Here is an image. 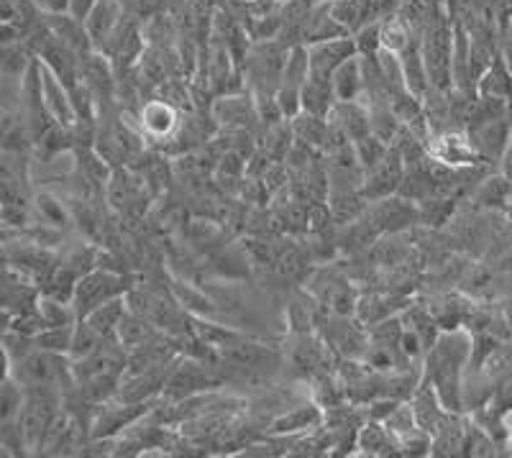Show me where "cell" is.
I'll return each instance as SVG.
<instances>
[{"instance_id": "29", "label": "cell", "mask_w": 512, "mask_h": 458, "mask_svg": "<svg viewBox=\"0 0 512 458\" xmlns=\"http://www.w3.org/2000/svg\"><path fill=\"white\" fill-rule=\"evenodd\" d=\"M36 210L41 213V218H44V223L47 226H62L64 218H67V213H64V205L59 203L57 198H52V195H39L36 198Z\"/></svg>"}, {"instance_id": "22", "label": "cell", "mask_w": 512, "mask_h": 458, "mask_svg": "<svg viewBox=\"0 0 512 458\" xmlns=\"http://www.w3.org/2000/svg\"><path fill=\"white\" fill-rule=\"evenodd\" d=\"M126 313H128V300L126 297H116V300H108L103 302V305H98V308H95L85 320L93 325L100 336L116 338L118 325H121L123 315Z\"/></svg>"}, {"instance_id": "13", "label": "cell", "mask_w": 512, "mask_h": 458, "mask_svg": "<svg viewBox=\"0 0 512 458\" xmlns=\"http://www.w3.org/2000/svg\"><path fill=\"white\" fill-rule=\"evenodd\" d=\"M144 192H146L144 177H136V174L126 172V169H113L111 180H108V185H105L108 203H111L116 210H121V213H139Z\"/></svg>"}, {"instance_id": "17", "label": "cell", "mask_w": 512, "mask_h": 458, "mask_svg": "<svg viewBox=\"0 0 512 458\" xmlns=\"http://www.w3.org/2000/svg\"><path fill=\"white\" fill-rule=\"evenodd\" d=\"M123 21V0H98V6L90 11L85 18V29H88L90 39H93L95 49H103V44L111 39L116 26Z\"/></svg>"}, {"instance_id": "34", "label": "cell", "mask_w": 512, "mask_h": 458, "mask_svg": "<svg viewBox=\"0 0 512 458\" xmlns=\"http://www.w3.org/2000/svg\"><path fill=\"white\" fill-rule=\"evenodd\" d=\"M267 3H277V0H267Z\"/></svg>"}, {"instance_id": "8", "label": "cell", "mask_w": 512, "mask_h": 458, "mask_svg": "<svg viewBox=\"0 0 512 458\" xmlns=\"http://www.w3.org/2000/svg\"><path fill=\"white\" fill-rule=\"evenodd\" d=\"M405 172H408V167H405V162H402L400 151L392 146L390 154H387L377 167L364 172V185H361L364 198H367L369 203H374V200L397 195V192H400L402 180H405Z\"/></svg>"}, {"instance_id": "20", "label": "cell", "mask_w": 512, "mask_h": 458, "mask_svg": "<svg viewBox=\"0 0 512 458\" xmlns=\"http://www.w3.org/2000/svg\"><path fill=\"white\" fill-rule=\"evenodd\" d=\"M331 80L338 100H364L367 85H364V67H361L359 54L346 59V62L333 72Z\"/></svg>"}, {"instance_id": "28", "label": "cell", "mask_w": 512, "mask_h": 458, "mask_svg": "<svg viewBox=\"0 0 512 458\" xmlns=\"http://www.w3.org/2000/svg\"><path fill=\"white\" fill-rule=\"evenodd\" d=\"M392 146L387 144V141H382L379 136L374 134H367L361 136V139L354 141V151H356V159H359V164L364 167V172L372 167H377L379 162H382L387 154H390Z\"/></svg>"}, {"instance_id": "16", "label": "cell", "mask_w": 512, "mask_h": 458, "mask_svg": "<svg viewBox=\"0 0 512 458\" xmlns=\"http://www.w3.org/2000/svg\"><path fill=\"white\" fill-rule=\"evenodd\" d=\"M356 456H395L400 453V443H397L395 435L387 430V425L382 420H364L356 433Z\"/></svg>"}, {"instance_id": "12", "label": "cell", "mask_w": 512, "mask_h": 458, "mask_svg": "<svg viewBox=\"0 0 512 458\" xmlns=\"http://www.w3.org/2000/svg\"><path fill=\"white\" fill-rule=\"evenodd\" d=\"M41 95H44V108L54 118V123H59V126H75L77 116L70 98V87L64 85L44 64H41Z\"/></svg>"}, {"instance_id": "31", "label": "cell", "mask_w": 512, "mask_h": 458, "mask_svg": "<svg viewBox=\"0 0 512 458\" xmlns=\"http://www.w3.org/2000/svg\"><path fill=\"white\" fill-rule=\"evenodd\" d=\"M34 3L47 13H67L70 8V0H34Z\"/></svg>"}, {"instance_id": "33", "label": "cell", "mask_w": 512, "mask_h": 458, "mask_svg": "<svg viewBox=\"0 0 512 458\" xmlns=\"http://www.w3.org/2000/svg\"><path fill=\"white\" fill-rule=\"evenodd\" d=\"M280 264H287V256H282ZM295 264H297V259H295V256H292V259H290V267H295ZM285 269H287V267H285ZM285 269H282V272H285Z\"/></svg>"}, {"instance_id": "10", "label": "cell", "mask_w": 512, "mask_h": 458, "mask_svg": "<svg viewBox=\"0 0 512 458\" xmlns=\"http://www.w3.org/2000/svg\"><path fill=\"white\" fill-rule=\"evenodd\" d=\"M210 116L218 126L226 128H251L259 121V111H256L254 93H223L221 98L213 103Z\"/></svg>"}, {"instance_id": "15", "label": "cell", "mask_w": 512, "mask_h": 458, "mask_svg": "<svg viewBox=\"0 0 512 458\" xmlns=\"http://www.w3.org/2000/svg\"><path fill=\"white\" fill-rule=\"evenodd\" d=\"M328 121L346 136L356 141L361 136L372 134V118H369V105L364 100H338Z\"/></svg>"}, {"instance_id": "27", "label": "cell", "mask_w": 512, "mask_h": 458, "mask_svg": "<svg viewBox=\"0 0 512 458\" xmlns=\"http://www.w3.org/2000/svg\"><path fill=\"white\" fill-rule=\"evenodd\" d=\"M410 47V26L405 18L387 16L382 21V49L402 54Z\"/></svg>"}, {"instance_id": "30", "label": "cell", "mask_w": 512, "mask_h": 458, "mask_svg": "<svg viewBox=\"0 0 512 458\" xmlns=\"http://www.w3.org/2000/svg\"><path fill=\"white\" fill-rule=\"evenodd\" d=\"M95 6H98V0H70V8H67V13L75 18H80V21H85Z\"/></svg>"}, {"instance_id": "18", "label": "cell", "mask_w": 512, "mask_h": 458, "mask_svg": "<svg viewBox=\"0 0 512 458\" xmlns=\"http://www.w3.org/2000/svg\"><path fill=\"white\" fill-rule=\"evenodd\" d=\"M477 98L487 100H505L510 103L512 100V67L507 64V59L495 57L487 70L482 72V77L477 80V90H474Z\"/></svg>"}, {"instance_id": "5", "label": "cell", "mask_w": 512, "mask_h": 458, "mask_svg": "<svg viewBox=\"0 0 512 458\" xmlns=\"http://www.w3.org/2000/svg\"><path fill=\"white\" fill-rule=\"evenodd\" d=\"M213 377H210L208 366H203L195 359H182L172 361L167 374V382L162 389L164 402H180L187 400L192 395H200V392H208Z\"/></svg>"}, {"instance_id": "32", "label": "cell", "mask_w": 512, "mask_h": 458, "mask_svg": "<svg viewBox=\"0 0 512 458\" xmlns=\"http://www.w3.org/2000/svg\"><path fill=\"white\" fill-rule=\"evenodd\" d=\"M502 174H505L507 180H510V185H512V139H510V144H507V149H505V157H502Z\"/></svg>"}, {"instance_id": "6", "label": "cell", "mask_w": 512, "mask_h": 458, "mask_svg": "<svg viewBox=\"0 0 512 458\" xmlns=\"http://www.w3.org/2000/svg\"><path fill=\"white\" fill-rule=\"evenodd\" d=\"M136 123H139L146 141H172L182 126L177 105L169 103L167 98H154L141 103L139 113H136Z\"/></svg>"}, {"instance_id": "19", "label": "cell", "mask_w": 512, "mask_h": 458, "mask_svg": "<svg viewBox=\"0 0 512 458\" xmlns=\"http://www.w3.org/2000/svg\"><path fill=\"white\" fill-rule=\"evenodd\" d=\"M290 128L295 141H300V144L310 146V149L323 154V149H326L328 144V136H331V121H328V118L313 116V113L303 111L292 118Z\"/></svg>"}, {"instance_id": "23", "label": "cell", "mask_w": 512, "mask_h": 458, "mask_svg": "<svg viewBox=\"0 0 512 458\" xmlns=\"http://www.w3.org/2000/svg\"><path fill=\"white\" fill-rule=\"evenodd\" d=\"M36 313H39L44 328H57V325H72L77 323V310L72 302L57 300V297L41 295L39 305H36Z\"/></svg>"}, {"instance_id": "26", "label": "cell", "mask_w": 512, "mask_h": 458, "mask_svg": "<svg viewBox=\"0 0 512 458\" xmlns=\"http://www.w3.org/2000/svg\"><path fill=\"white\" fill-rule=\"evenodd\" d=\"M72 336H75V323L72 325H57V328H44L34 336L36 348L52 351V354L70 356Z\"/></svg>"}, {"instance_id": "11", "label": "cell", "mask_w": 512, "mask_h": 458, "mask_svg": "<svg viewBox=\"0 0 512 458\" xmlns=\"http://www.w3.org/2000/svg\"><path fill=\"white\" fill-rule=\"evenodd\" d=\"M326 423V410L315 402H305V405H297L292 410L280 412L277 418L272 420V433L277 438H292V435H305V433H315V430L323 428Z\"/></svg>"}, {"instance_id": "9", "label": "cell", "mask_w": 512, "mask_h": 458, "mask_svg": "<svg viewBox=\"0 0 512 458\" xmlns=\"http://www.w3.org/2000/svg\"><path fill=\"white\" fill-rule=\"evenodd\" d=\"M364 215H367L369 223H372L379 233H397L402 231V228L413 226L420 218V210L415 208L413 200L402 198V195H390V198L369 203L367 213Z\"/></svg>"}, {"instance_id": "14", "label": "cell", "mask_w": 512, "mask_h": 458, "mask_svg": "<svg viewBox=\"0 0 512 458\" xmlns=\"http://www.w3.org/2000/svg\"><path fill=\"white\" fill-rule=\"evenodd\" d=\"M410 405H413V410H415L418 428H423L425 433H431V438H433V433H436V430L446 423L448 415H451V410L443 405V400H441V395L436 392V387L428 382L418 384V389H415L413 397H410Z\"/></svg>"}, {"instance_id": "24", "label": "cell", "mask_w": 512, "mask_h": 458, "mask_svg": "<svg viewBox=\"0 0 512 458\" xmlns=\"http://www.w3.org/2000/svg\"><path fill=\"white\" fill-rule=\"evenodd\" d=\"M108 341L105 336H100L93 325L85 318H80L75 323V336H72V348H70V361H82L90 359L93 354H98L103 343Z\"/></svg>"}, {"instance_id": "21", "label": "cell", "mask_w": 512, "mask_h": 458, "mask_svg": "<svg viewBox=\"0 0 512 458\" xmlns=\"http://www.w3.org/2000/svg\"><path fill=\"white\" fill-rule=\"evenodd\" d=\"M336 103L338 98L336 90H333V80L310 75V80L303 85V111L328 118Z\"/></svg>"}, {"instance_id": "3", "label": "cell", "mask_w": 512, "mask_h": 458, "mask_svg": "<svg viewBox=\"0 0 512 458\" xmlns=\"http://www.w3.org/2000/svg\"><path fill=\"white\" fill-rule=\"evenodd\" d=\"M123 295H126V279L121 274L111 272V269H90L77 282L72 305L77 310V318H88L98 305Z\"/></svg>"}, {"instance_id": "4", "label": "cell", "mask_w": 512, "mask_h": 458, "mask_svg": "<svg viewBox=\"0 0 512 458\" xmlns=\"http://www.w3.org/2000/svg\"><path fill=\"white\" fill-rule=\"evenodd\" d=\"M428 157L438 164L454 169H469L484 162L479 157L477 146L469 139V131H456V128H446V131H436L428 139Z\"/></svg>"}, {"instance_id": "7", "label": "cell", "mask_w": 512, "mask_h": 458, "mask_svg": "<svg viewBox=\"0 0 512 458\" xmlns=\"http://www.w3.org/2000/svg\"><path fill=\"white\" fill-rule=\"evenodd\" d=\"M305 47H308V57H310V75L326 77V80H331L333 72H336L346 59L359 54L356 41L351 34L333 36V39H323V41H310V44H305Z\"/></svg>"}, {"instance_id": "25", "label": "cell", "mask_w": 512, "mask_h": 458, "mask_svg": "<svg viewBox=\"0 0 512 458\" xmlns=\"http://www.w3.org/2000/svg\"><path fill=\"white\" fill-rule=\"evenodd\" d=\"M26 400V387L18 382L16 377L6 374L3 387H0V425L16 423L18 412L24 407Z\"/></svg>"}, {"instance_id": "2", "label": "cell", "mask_w": 512, "mask_h": 458, "mask_svg": "<svg viewBox=\"0 0 512 458\" xmlns=\"http://www.w3.org/2000/svg\"><path fill=\"white\" fill-rule=\"evenodd\" d=\"M287 54L282 44H256L244 54V77L249 80L251 93H277L285 75Z\"/></svg>"}, {"instance_id": "1", "label": "cell", "mask_w": 512, "mask_h": 458, "mask_svg": "<svg viewBox=\"0 0 512 458\" xmlns=\"http://www.w3.org/2000/svg\"><path fill=\"white\" fill-rule=\"evenodd\" d=\"M62 410V392L47 387L26 389V400L16 418V428L21 433L26 453H44L49 428Z\"/></svg>"}]
</instances>
